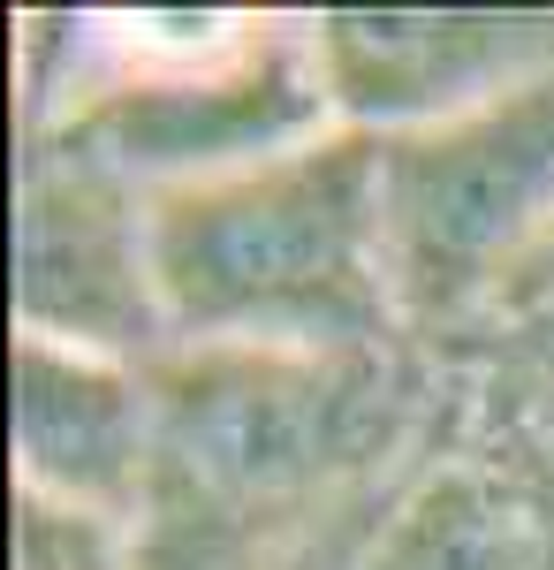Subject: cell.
Returning a JSON list of instances; mask_svg holds the SVG:
<instances>
[{
  "label": "cell",
  "mask_w": 554,
  "mask_h": 570,
  "mask_svg": "<svg viewBox=\"0 0 554 570\" xmlns=\"http://www.w3.org/2000/svg\"><path fill=\"white\" fill-rule=\"evenodd\" d=\"M486 320H494V327H510L516 343H532V351L554 357V228L540 236V252L502 282V297L486 305Z\"/></svg>",
  "instance_id": "9c48e42d"
},
{
  "label": "cell",
  "mask_w": 554,
  "mask_h": 570,
  "mask_svg": "<svg viewBox=\"0 0 554 570\" xmlns=\"http://www.w3.org/2000/svg\"><path fill=\"white\" fill-rule=\"evenodd\" d=\"M16 494L137 532L160 472V381L152 365L16 335L8 365Z\"/></svg>",
  "instance_id": "8992f818"
},
{
  "label": "cell",
  "mask_w": 554,
  "mask_h": 570,
  "mask_svg": "<svg viewBox=\"0 0 554 570\" xmlns=\"http://www.w3.org/2000/svg\"><path fill=\"white\" fill-rule=\"evenodd\" d=\"M152 274L175 351L373 357L403 320L380 137L335 122L297 153L152 198Z\"/></svg>",
  "instance_id": "6da1fadb"
},
{
  "label": "cell",
  "mask_w": 554,
  "mask_h": 570,
  "mask_svg": "<svg viewBox=\"0 0 554 570\" xmlns=\"http://www.w3.org/2000/svg\"><path fill=\"white\" fill-rule=\"evenodd\" d=\"M311 61L342 130L403 137L554 77V16L502 8H327Z\"/></svg>",
  "instance_id": "5b68a950"
},
{
  "label": "cell",
  "mask_w": 554,
  "mask_h": 570,
  "mask_svg": "<svg viewBox=\"0 0 554 570\" xmlns=\"http://www.w3.org/2000/svg\"><path fill=\"white\" fill-rule=\"evenodd\" d=\"M107 77L61 91L31 137L122 176L145 198L258 168L335 130L311 61V23L251 16H129L99 31Z\"/></svg>",
  "instance_id": "7a4b0ae2"
},
{
  "label": "cell",
  "mask_w": 554,
  "mask_h": 570,
  "mask_svg": "<svg viewBox=\"0 0 554 570\" xmlns=\"http://www.w3.org/2000/svg\"><path fill=\"white\" fill-rule=\"evenodd\" d=\"M16 335L168 365V305L152 274V198L31 137L16 183Z\"/></svg>",
  "instance_id": "277c9868"
},
{
  "label": "cell",
  "mask_w": 554,
  "mask_h": 570,
  "mask_svg": "<svg viewBox=\"0 0 554 570\" xmlns=\"http://www.w3.org/2000/svg\"><path fill=\"white\" fill-rule=\"evenodd\" d=\"M410 570H554V532L540 518H516L502 502L448 510L433 502V525L410 548Z\"/></svg>",
  "instance_id": "52a82bcc"
},
{
  "label": "cell",
  "mask_w": 554,
  "mask_h": 570,
  "mask_svg": "<svg viewBox=\"0 0 554 570\" xmlns=\"http://www.w3.org/2000/svg\"><path fill=\"white\" fill-rule=\"evenodd\" d=\"M395 312L418 327L486 320L554 228V77L478 115L380 137Z\"/></svg>",
  "instance_id": "3957f363"
},
{
  "label": "cell",
  "mask_w": 554,
  "mask_h": 570,
  "mask_svg": "<svg viewBox=\"0 0 554 570\" xmlns=\"http://www.w3.org/2000/svg\"><path fill=\"white\" fill-rule=\"evenodd\" d=\"M16 570H137V548L122 525L16 494Z\"/></svg>",
  "instance_id": "ba28073f"
}]
</instances>
